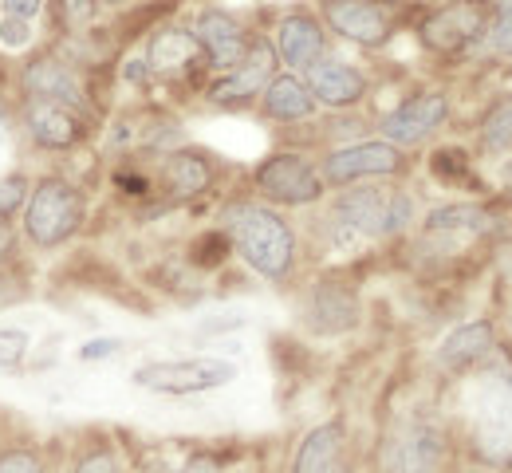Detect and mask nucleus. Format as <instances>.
<instances>
[{"label": "nucleus", "instance_id": "nucleus-1", "mask_svg": "<svg viewBox=\"0 0 512 473\" xmlns=\"http://www.w3.org/2000/svg\"><path fill=\"white\" fill-rule=\"evenodd\" d=\"M469 442L485 466H512V363H493L485 375H477L469 403Z\"/></svg>", "mask_w": 512, "mask_h": 473}, {"label": "nucleus", "instance_id": "nucleus-2", "mask_svg": "<svg viewBox=\"0 0 512 473\" xmlns=\"http://www.w3.org/2000/svg\"><path fill=\"white\" fill-rule=\"evenodd\" d=\"M225 233L237 245V253L253 265L264 280H284L296 261V237L288 221L264 205H233L225 213Z\"/></svg>", "mask_w": 512, "mask_h": 473}, {"label": "nucleus", "instance_id": "nucleus-3", "mask_svg": "<svg viewBox=\"0 0 512 473\" xmlns=\"http://www.w3.org/2000/svg\"><path fill=\"white\" fill-rule=\"evenodd\" d=\"M233 379H237V363L217 359V355L162 359V363H146L134 371V387L154 391V395H205V391L229 387Z\"/></svg>", "mask_w": 512, "mask_h": 473}, {"label": "nucleus", "instance_id": "nucleus-4", "mask_svg": "<svg viewBox=\"0 0 512 473\" xmlns=\"http://www.w3.org/2000/svg\"><path fill=\"white\" fill-rule=\"evenodd\" d=\"M335 217L363 233V237H394L410 225L414 202L406 190L398 186H367V190H351L335 202Z\"/></svg>", "mask_w": 512, "mask_h": 473}, {"label": "nucleus", "instance_id": "nucleus-5", "mask_svg": "<svg viewBox=\"0 0 512 473\" xmlns=\"http://www.w3.org/2000/svg\"><path fill=\"white\" fill-rule=\"evenodd\" d=\"M83 221V198L60 182V178H48L32 190L28 198V213H24V229L36 245L52 249V245H64L67 237L79 229Z\"/></svg>", "mask_w": 512, "mask_h": 473}, {"label": "nucleus", "instance_id": "nucleus-6", "mask_svg": "<svg viewBox=\"0 0 512 473\" xmlns=\"http://www.w3.org/2000/svg\"><path fill=\"white\" fill-rule=\"evenodd\" d=\"M446 434L430 418H406L383 446V473H442Z\"/></svg>", "mask_w": 512, "mask_h": 473}, {"label": "nucleus", "instance_id": "nucleus-7", "mask_svg": "<svg viewBox=\"0 0 512 473\" xmlns=\"http://www.w3.org/2000/svg\"><path fill=\"white\" fill-rule=\"evenodd\" d=\"M256 186L268 202L308 205L323 194V178L300 154H272L256 166Z\"/></svg>", "mask_w": 512, "mask_h": 473}, {"label": "nucleus", "instance_id": "nucleus-8", "mask_svg": "<svg viewBox=\"0 0 512 473\" xmlns=\"http://www.w3.org/2000/svg\"><path fill=\"white\" fill-rule=\"evenodd\" d=\"M485 32H489L485 28V8L477 0H453L422 24V40L434 52H446V56L473 48L477 40H485Z\"/></svg>", "mask_w": 512, "mask_h": 473}, {"label": "nucleus", "instance_id": "nucleus-9", "mask_svg": "<svg viewBox=\"0 0 512 473\" xmlns=\"http://www.w3.org/2000/svg\"><path fill=\"white\" fill-rule=\"evenodd\" d=\"M402 170V150L390 142H355L343 150H331L323 162V178L331 186H351L359 178H383Z\"/></svg>", "mask_w": 512, "mask_h": 473}, {"label": "nucleus", "instance_id": "nucleus-10", "mask_svg": "<svg viewBox=\"0 0 512 473\" xmlns=\"http://www.w3.org/2000/svg\"><path fill=\"white\" fill-rule=\"evenodd\" d=\"M449 119V99L442 91H418L410 99H402L390 115L383 119V135L390 146H414L422 138H430Z\"/></svg>", "mask_w": 512, "mask_h": 473}, {"label": "nucleus", "instance_id": "nucleus-11", "mask_svg": "<svg viewBox=\"0 0 512 473\" xmlns=\"http://www.w3.org/2000/svg\"><path fill=\"white\" fill-rule=\"evenodd\" d=\"M323 12L339 36L363 48H379L390 40V12L379 0H323Z\"/></svg>", "mask_w": 512, "mask_h": 473}, {"label": "nucleus", "instance_id": "nucleus-12", "mask_svg": "<svg viewBox=\"0 0 512 473\" xmlns=\"http://www.w3.org/2000/svg\"><path fill=\"white\" fill-rule=\"evenodd\" d=\"M272 68H276L272 48L256 40L253 48H249V56L229 71L221 83L209 87V99H213L217 107H241V103H249L253 95H264V87L272 83Z\"/></svg>", "mask_w": 512, "mask_h": 473}, {"label": "nucleus", "instance_id": "nucleus-13", "mask_svg": "<svg viewBox=\"0 0 512 473\" xmlns=\"http://www.w3.org/2000/svg\"><path fill=\"white\" fill-rule=\"evenodd\" d=\"M193 36H197L205 60L221 71H233L245 56H249V48H253L249 36H245V28H241L229 12H201Z\"/></svg>", "mask_w": 512, "mask_h": 473}, {"label": "nucleus", "instance_id": "nucleus-14", "mask_svg": "<svg viewBox=\"0 0 512 473\" xmlns=\"http://www.w3.org/2000/svg\"><path fill=\"white\" fill-rule=\"evenodd\" d=\"M497 351V328L493 320H469L457 332H449L438 347V363L449 371H473L477 363H485Z\"/></svg>", "mask_w": 512, "mask_h": 473}, {"label": "nucleus", "instance_id": "nucleus-15", "mask_svg": "<svg viewBox=\"0 0 512 473\" xmlns=\"http://www.w3.org/2000/svg\"><path fill=\"white\" fill-rule=\"evenodd\" d=\"M28 135L48 150H67L83 138V119L75 107L64 103H48V99H32L28 107Z\"/></svg>", "mask_w": 512, "mask_h": 473}, {"label": "nucleus", "instance_id": "nucleus-16", "mask_svg": "<svg viewBox=\"0 0 512 473\" xmlns=\"http://www.w3.org/2000/svg\"><path fill=\"white\" fill-rule=\"evenodd\" d=\"M308 91L327 107H355L367 95V79L339 60H320L308 68Z\"/></svg>", "mask_w": 512, "mask_h": 473}, {"label": "nucleus", "instance_id": "nucleus-17", "mask_svg": "<svg viewBox=\"0 0 512 473\" xmlns=\"http://www.w3.org/2000/svg\"><path fill=\"white\" fill-rule=\"evenodd\" d=\"M276 48H280V60L292 64V68H312L323 60V32L320 24L308 16V12H292L280 20L276 28Z\"/></svg>", "mask_w": 512, "mask_h": 473}, {"label": "nucleus", "instance_id": "nucleus-18", "mask_svg": "<svg viewBox=\"0 0 512 473\" xmlns=\"http://www.w3.org/2000/svg\"><path fill=\"white\" fill-rule=\"evenodd\" d=\"M308 316H312V328L316 332H347L359 324V300L351 288L335 284V280H323L312 292V304H308Z\"/></svg>", "mask_w": 512, "mask_h": 473}, {"label": "nucleus", "instance_id": "nucleus-19", "mask_svg": "<svg viewBox=\"0 0 512 473\" xmlns=\"http://www.w3.org/2000/svg\"><path fill=\"white\" fill-rule=\"evenodd\" d=\"M24 87L28 95L36 99H48V103H64V107H83V83L79 75L60 64V60H36L32 68L24 71Z\"/></svg>", "mask_w": 512, "mask_h": 473}, {"label": "nucleus", "instance_id": "nucleus-20", "mask_svg": "<svg viewBox=\"0 0 512 473\" xmlns=\"http://www.w3.org/2000/svg\"><path fill=\"white\" fill-rule=\"evenodd\" d=\"M201 44H197V36L193 32H178V28H170V32H158L154 36V44H150V71H166V75H182V71H190L201 64Z\"/></svg>", "mask_w": 512, "mask_h": 473}, {"label": "nucleus", "instance_id": "nucleus-21", "mask_svg": "<svg viewBox=\"0 0 512 473\" xmlns=\"http://www.w3.org/2000/svg\"><path fill=\"white\" fill-rule=\"evenodd\" d=\"M339 450H343V426L339 422H323L300 442L292 473H331L339 466Z\"/></svg>", "mask_w": 512, "mask_h": 473}, {"label": "nucleus", "instance_id": "nucleus-22", "mask_svg": "<svg viewBox=\"0 0 512 473\" xmlns=\"http://www.w3.org/2000/svg\"><path fill=\"white\" fill-rule=\"evenodd\" d=\"M264 111L272 119L296 123V119H308L316 111V99H312L308 83H300L296 75H272V83L264 87Z\"/></svg>", "mask_w": 512, "mask_h": 473}, {"label": "nucleus", "instance_id": "nucleus-23", "mask_svg": "<svg viewBox=\"0 0 512 473\" xmlns=\"http://www.w3.org/2000/svg\"><path fill=\"white\" fill-rule=\"evenodd\" d=\"M209 178H213V170H209V162H205L201 154L182 150V154H170V158H166V190H170L174 198H193V194H201V190L209 186Z\"/></svg>", "mask_w": 512, "mask_h": 473}, {"label": "nucleus", "instance_id": "nucleus-24", "mask_svg": "<svg viewBox=\"0 0 512 473\" xmlns=\"http://www.w3.org/2000/svg\"><path fill=\"white\" fill-rule=\"evenodd\" d=\"M481 138H485V150H512V103H497L481 127Z\"/></svg>", "mask_w": 512, "mask_h": 473}, {"label": "nucleus", "instance_id": "nucleus-25", "mask_svg": "<svg viewBox=\"0 0 512 473\" xmlns=\"http://www.w3.org/2000/svg\"><path fill=\"white\" fill-rule=\"evenodd\" d=\"M28 355V336L20 328H0V371H12Z\"/></svg>", "mask_w": 512, "mask_h": 473}, {"label": "nucleus", "instance_id": "nucleus-26", "mask_svg": "<svg viewBox=\"0 0 512 473\" xmlns=\"http://www.w3.org/2000/svg\"><path fill=\"white\" fill-rule=\"evenodd\" d=\"M229 233H205L197 245H193V261L197 265H221L225 261V253H229Z\"/></svg>", "mask_w": 512, "mask_h": 473}, {"label": "nucleus", "instance_id": "nucleus-27", "mask_svg": "<svg viewBox=\"0 0 512 473\" xmlns=\"http://www.w3.org/2000/svg\"><path fill=\"white\" fill-rule=\"evenodd\" d=\"M28 44H32V24L28 20H16V16H0V48L20 52Z\"/></svg>", "mask_w": 512, "mask_h": 473}, {"label": "nucleus", "instance_id": "nucleus-28", "mask_svg": "<svg viewBox=\"0 0 512 473\" xmlns=\"http://www.w3.org/2000/svg\"><path fill=\"white\" fill-rule=\"evenodd\" d=\"M430 170L449 182V178H465V174H469V162H465V154H461V150H442V154H434V158H430Z\"/></svg>", "mask_w": 512, "mask_h": 473}, {"label": "nucleus", "instance_id": "nucleus-29", "mask_svg": "<svg viewBox=\"0 0 512 473\" xmlns=\"http://www.w3.org/2000/svg\"><path fill=\"white\" fill-rule=\"evenodd\" d=\"M28 198V186H24V178H12V182H0V221L4 217H12L20 205Z\"/></svg>", "mask_w": 512, "mask_h": 473}, {"label": "nucleus", "instance_id": "nucleus-30", "mask_svg": "<svg viewBox=\"0 0 512 473\" xmlns=\"http://www.w3.org/2000/svg\"><path fill=\"white\" fill-rule=\"evenodd\" d=\"M489 48L501 52V56H512V16H497V24L485 32Z\"/></svg>", "mask_w": 512, "mask_h": 473}, {"label": "nucleus", "instance_id": "nucleus-31", "mask_svg": "<svg viewBox=\"0 0 512 473\" xmlns=\"http://www.w3.org/2000/svg\"><path fill=\"white\" fill-rule=\"evenodd\" d=\"M119 351H123V339H91V343L79 347V359L83 363H95V359H111Z\"/></svg>", "mask_w": 512, "mask_h": 473}, {"label": "nucleus", "instance_id": "nucleus-32", "mask_svg": "<svg viewBox=\"0 0 512 473\" xmlns=\"http://www.w3.org/2000/svg\"><path fill=\"white\" fill-rule=\"evenodd\" d=\"M75 473H119V462H115L111 450H91V454L75 466Z\"/></svg>", "mask_w": 512, "mask_h": 473}, {"label": "nucleus", "instance_id": "nucleus-33", "mask_svg": "<svg viewBox=\"0 0 512 473\" xmlns=\"http://www.w3.org/2000/svg\"><path fill=\"white\" fill-rule=\"evenodd\" d=\"M0 473H44V470H40V462H36L32 454L12 450V454H4V458H0Z\"/></svg>", "mask_w": 512, "mask_h": 473}, {"label": "nucleus", "instance_id": "nucleus-34", "mask_svg": "<svg viewBox=\"0 0 512 473\" xmlns=\"http://www.w3.org/2000/svg\"><path fill=\"white\" fill-rule=\"evenodd\" d=\"M40 8L44 0H4V16H16V20H32Z\"/></svg>", "mask_w": 512, "mask_h": 473}, {"label": "nucleus", "instance_id": "nucleus-35", "mask_svg": "<svg viewBox=\"0 0 512 473\" xmlns=\"http://www.w3.org/2000/svg\"><path fill=\"white\" fill-rule=\"evenodd\" d=\"M16 253V233L8 229V221H0V261H8Z\"/></svg>", "mask_w": 512, "mask_h": 473}, {"label": "nucleus", "instance_id": "nucleus-36", "mask_svg": "<svg viewBox=\"0 0 512 473\" xmlns=\"http://www.w3.org/2000/svg\"><path fill=\"white\" fill-rule=\"evenodd\" d=\"M178 473H221V470H217V462H213V458H193V462H186Z\"/></svg>", "mask_w": 512, "mask_h": 473}, {"label": "nucleus", "instance_id": "nucleus-37", "mask_svg": "<svg viewBox=\"0 0 512 473\" xmlns=\"http://www.w3.org/2000/svg\"><path fill=\"white\" fill-rule=\"evenodd\" d=\"M493 8H497V16H512V0H493Z\"/></svg>", "mask_w": 512, "mask_h": 473}, {"label": "nucleus", "instance_id": "nucleus-38", "mask_svg": "<svg viewBox=\"0 0 512 473\" xmlns=\"http://www.w3.org/2000/svg\"><path fill=\"white\" fill-rule=\"evenodd\" d=\"M331 473H347V470H343V466H335V470H331Z\"/></svg>", "mask_w": 512, "mask_h": 473}, {"label": "nucleus", "instance_id": "nucleus-39", "mask_svg": "<svg viewBox=\"0 0 512 473\" xmlns=\"http://www.w3.org/2000/svg\"><path fill=\"white\" fill-rule=\"evenodd\" d=\"M493 473H497V470H493Z\"/></svg>", "mask_w": 512, "mask_h": 473}]
</instances>
